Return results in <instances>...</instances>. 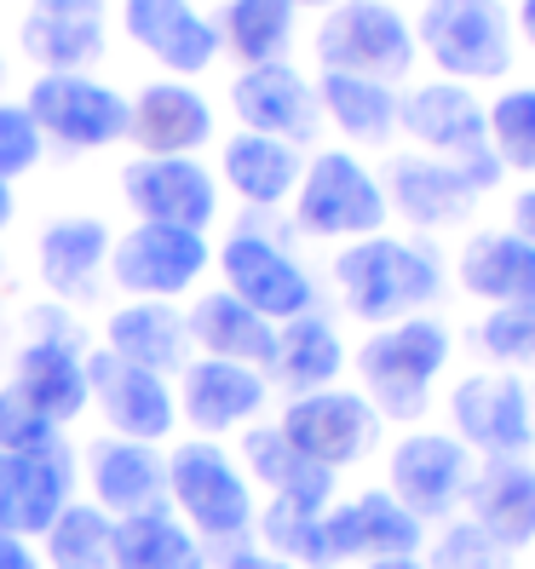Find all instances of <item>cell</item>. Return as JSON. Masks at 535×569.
<instances>
[{
    "instance_id": "6da1fadb",
    "label": "cell",
    "mask_w": 535,
    "mask_h": 569,
    "mask_svg": "<svg viewBox=\"0 0 535 569\" xmlns=\"http://www.w3.org/2000/svg\"><path fill=\"white\" fill-rule=\"evenodd\" d=\"M167 507H174L196 541L214 547H242L248 529L259 518L254 483L242 478V466L230 460L214 438H190L167 455Z\"/></svg>"
},
{
    "instance_id": "7a4b0ae2",
    "label": "cell",
    "mask_w": 535,
    "mask_h": 569,
    "mask_svg": "<svg viewBox=\"0 0 535 569\" xmlns=\"http://www.w3.org/2000/svg\"><path fill=\"white\" fill-rule=\"evenodd\" d=\"M449 362V328L432 317H404L380 333H369L357 351V375L369 391V409L392 420H415L432 397V380Z\"/></svg>"
},
{
    "instance_id": "3957f363",
    "label": "cell",
    "mask_w": 535,
    "mask_h": 569,
    "mask_svg": "<svg viewBox=\"0 0 535 569\" xmlns=\"http://www.w3.org/2000/svg\"><path fill=\"white\" fill-rule=\"evenodd\" d=\"M334 282H340L351 317L386 322V317H404V311L426 306V299L438 293V264L409 242L363 237L334 259Z\"/></svg>"
},
{
    "instance_id": "277c9868",
    "label": "cell",
    "mask_w": 535,
    "mask_h": 569,
    "mask_svg": "<svg viewBox=\"0 0 535 569\" xmlns=\"http://www.w3.org/2000/svg\"><path fill=\"white\" fill-rule=\"evenodd\" d=\"M317 58L328 76L397 81L415 63V36L404 12H392L386 0H340L317 23Z\"/></svg>"
},
{
    "instance_id": "5b68a950",
    "label": "cell",
    "mask_w": 535,
    "mask_h": 569,
    "mask_svg": "<svg viewBox=\"0 0 535 569\" xmlns=\"http://www.w3.org/2000/svg\"><path fill=\"white\" fill-rule=\"evenodd\" d=\"M294 219L311 237H380L386 224V190L375 184V173L346 150H323L306 173H299V196H294Z\"/></svg>"
},
{
    "instance_id": "8992f818",
    "label": "cell",
    "mask_w": 535,
    "mask_h": 569,
    "mask_svg": "<svg viewBox=\"0 0 535 569\" xmlns=\"http://www.w3.org/2000/svg\"><path fill=\"white\" fill-rule=\"evenodd\" d=\"M420 41L444 76L495 81L513 63V23L501 0H426Z\"/></svg>"
},
{
    "instance_id": "52a82bcc",
    "label": "cell",
    "mask_w": 535,
    "mask_h": 569,
    "mask_svg": "<svg viewBox=\"0 0 535 569\" xmlns=\"http://www.w3.org/2000/svg\"><path fill=\"white\" fill-rule=\"evenodd\" d=\"M121 202L139 213V224L202 237L219 213V179L196 156H132L121 167Z\"/></svg>"
},
{
    "instance_id": "ba28073f",
    "label": "cell",
    "mask_w": 535,
    "mask_h": 569,
    "mask_svg": "<svg viewBox=\"0 0 535 569\" xmlns=\"http://www.w3.org/2000/svg\"><path fill=\"white\" fill-rule=\"evenodd\" d=\"M208 237L196 230H167V224H132L127 237L110 242V277L132 299H167L190 293L208 271Z\"/></svg>"
},
{
    "instance_id": "9c48e42d",
    "label": "cell",
    "mask_w": 535,
    "mask_h": 569,
    "mask_svg": "<svg viewBox=\"0 0 535 569\" xmlns=\"http://www.w3.org/2000/svg\"><path fill=\"white\" fill-rule=\"evenodd\" d=\"M23 110L41 127V139H58L63 150H105L127 139V98L92 76H41Z\"/></svg>"
},
{
    "instance_id": "30bf717a",
    "label": "cell",
    "mask_w": 535,
    "mask_h": 569,
    "mask_svg": "<svg viewBox=\"0 0 535 569\" xmlns=\"http://www.w3.org/2000/svg\"><path fill=\"white\" fill-rule=\"evenodd\" d=\"M277 431L306 460L328 466V472H340V466H351V460H363V455L375 449L380 415L369 409V397H363V391L328 386V391L294 397V403L283 409V420H277Z\"/></svg>"
},
{
    "instance_id": "8fae6325",
    "label": "cell",
    "mask_w": 535,
    "mask_h": 569,
    "mask_svg": "<svg viewBox=\"0 0 535 569\" xmlns=\"http://www.w3.org/2000/svg\"><path fill=\"white\" fill-rule=\"evenodd\" d=\"M87 403L105 415L110 438H132V443H161L179 426L174 386L161 375H150V368H132V362L110 357V351L87 357Z\"/></svg>"
},
{
    "instance_id": "7c38bea8",
    "label": "cell",
    "mask_w": 535,
    "mask_h": 569,
    "mask_svg": "<svg viewBox=\"0 0 535 569\" xmlns=\"http://www.w3.org/2000/svg\"><path fill=\"white\" fill-rule=\"evenodd\" d=\"M397 121H404L426 150H438L449 167H460L478 190L495 179V156H489V132H484V110L466 87H415L404 104H397Z\"/></svg>"
},
{
    "instance_id": "4fadbf2b",
    "label": "cell",
    "mask_w": 535,
    "mask_h": 569,
    "mask_svg": "<svg viewBox=\"0 0 535 569\" xmlns=\"http://www.w3.org/2000/svg\"><path fill=\"white\" fill-rule=\"evenodd\" d=\"M76 500V455L70 443L47 449H0V529H12L18 541H41L52 518Z\"/></svg>"
},
{
    "instance_id": "5bb4252c",
    "label": "cell",
    "mask_w": 535,
    "mask_h": 569,
    "mask_svg": "<svg viewBox=\"0 0 535 569\" xmlns=\"http://www.w3.org/2000/svg\"><path fill=\"white\" fill-rule=\"evenodd\" d=\"M219 277H225V293H237L265 322H294V317L311 311V277L299 271V259H288L271 237H259V230L225 237Z\"/></svg>"
},
{
    "instance_id": "9a60e30c",
    "label": "cell",
    "mask_w": 535,
    "mask_h": 569,
    "mask_svg": "<svg viewBox=\"0 0 535 569\" xmlns=\"http://www.w3.org/2000/svg\"><path fill=\"white\" fill-rule=\"evenodd\" d=\"M386 478H392L386 495L409 518L426 523V518H444L466 495V483H473V455H466L460 438H444V431H409V438L392 449Z\"/></svg>"
},
{
    "instance_id": "2e32d148",
    "label": "cell",
    "mask_w": 535,
    "mask_h": 569,
    "mask_svg": "<svg viewBox=\"0 0 535 569\" xmlns=\"http://www.w3.org/2000/svg\"><path fill=\"white\" fill-rule=\"evenodd\" d=\"M265 375L242 362H219V357H196L179 368V420L196 431V438H219V431H237L265 409Z\"/></svg>"
},
{
    "instance_id": "e0dca14e",
    "label": "cell",
    "mask_w": 535,
    "mask_h": 569,
    "mask_svg": "<svg viewBox=\"0 0 535 569\" xmlns=\"http://www.w3.org/2000/svg\"><path fill=\"white\" fill-rule=\"evenodd\" d=\"M449 420L460 431V443H473L495 460H518L535 438L518 375H466L449 397Z\"/></svg>"
},
{
    "instance_id": "ac0fdd59",
    "label": "cell",
    "mask_w": 535,
    "mask_h": 569,
    "mask_svg": "<svg viewBox=\"0 0 535 569\" xmlns=\"http://www.w3.org/2000/svg\"><path fill=\"white\" fill-rule=\"evenodd\" d=\"M230 110L242 116L248 132L283 144L317 139V87L294 70V63H254L230 81Z\"/></svg>"
},
{
    "instance_id": "d6986e66",
    "label": "cell",
    "mask_w": 535,
    "mask_h": 569,
    "mask_svg": "<svg viewBox=\"0 0 535 569\" xmlns=\"http://www.w3.org/2000/svg\"><path fill=\"white\" fill-rule=\"evenodd\" d=\"M87 489L105 518L167 507V455H156V443H132L105 431L98 443H87Z\"/></svg>"
},
{
    "instance_id": "ffe728a7",
    "label": "cell",
    "mask_w": 535,
    "mask_h": 569,
    "mask_svg": "<svg viewBox=\"0 0 535 569\" xmlns=\"http://www.w3.org/2000/svg\"><path fill=\"white\" fill-rule=\"evenodd\" d=\"M121 29L174 76H202L219 58V29L190 0H121Z\"/></svg>"
},
{
    "instance_id": "44dd1931",
    "label": "cell",
    "mask_w": 535,
    "mask_h": 569,
    "mask_svg": "<svg viewBox=\"0 0 535 569\" xmlns=\"http://www.w3.org/2000/svg\"><path fill=\"white\" fill-rule=\"evenodd\" d=\"M420 547V518H409L386 489H369L346 500V507H328L323 512V552L328 563H346V558H415Z\"/></svg>"
},
{
    "instance_id": "7402d4cb",
    "label": "cell",
    "mask_w": 535,
    "mask_h": 569,
    "mask_svg": "<svg viewBox=\"0 0 535 569\" xmlns=\"http://www.w3.org/2000/svg\"><path fill=\"white\" fill-rule=\"evenodd\" d=\"M127 139L139 156H190L214 139V104L185 81H145L127 104Z\"/></svg>"
},
{
    "instance_id": "603a6c76",
    "label": "cell",
    "mask_w": 535,
    "mask_h": 569,
    "mask_svg": "<svg viewBox=\"0 0 535 569\" xmlns=\"http://www.w3.org/2000/svg\"><path fill=\"white\" fill-rule=\"evenodd\" d=\"M58 431L87 415V357L70 346V333H36L12 357V380Z\"/></svg>"
},
{
    "instance_id": "cb8c5ba5",
    "label": "cell",
    "mask_w": 535,
    "mask_h": 569,
    "mask_svg": "<svg viewBox=\"0 0 535 569\" xmlns=\"http://www.w3.org/2000/svg\"><path fill=\"white\" fill-rule=\"evenodd\" d=\"M105 351L132 362V368H150V375H179L190 362V328L185 311H174L167 299H127V306L110 311L105 322Z\"/></svg>"
},
{
    "instance_id": "d4e9b609",
    "label": "cell",
    "mask_w": 535,
    "mask_h": 569,
    "mask_svg": "<svg viewBox=\"0 0 535 569\" xmlns=\"http://www.w3.org/2000/svg\"><path fill=\"white\" fill-rule=\"evenodd\" d=\"M466 507L473 529L489 535L501 552L535 541V466L524 460H489L484 472L466 483Z\"/></svg>"
},
{
    "instance_id": "484cf974",
    "label": "cell",
    "mask_w": 535,
    "mask_h": 569,
    "mask_svg": "<svg viewBox=\"0 0 535 569\" xmlns=\"http://www.w3.org/2000/svg\"><path fill=\"white\" fill-rule=\"evenodd\" d=\"M185 328L190 340L202 346V357H219V362H242V368H271V351H277V322H265L259 311H248L237 293H202L196 306L185 311Z\"/></svg>"
},
{
    "instance_id": "4316f807",
    "label": "cell",
    "mask_w": 535,
    "mask_h": 569,
    "mask_svg": "<svg viewBox=\"0 0 535 569\" xmlns=\"http://www.w3.org/2000/svg\"><path fill=\"white\" fill-rule=\"evenodd\" d=\"M110 259V224L92 219V213H70V219H52L36 242V264H41V282L63 299H87L98 271Z\"/></svg>"
},
{
    "instance_id": "83f0119b",
    "label": "cell",
    "mask_w": 535,
    "mask_h": 569,
    "mask_svg": "<svg viewBox=\"0 0 535 569\" xmlns=\"http://www.w3.org/2000/svg\"><path fill=\"white\" fill-rule=\"evenodd\" d=\"M242 460H248V478L271 489V500H294V507L328 512L334 472L317 466V460H306L277 426H248L242 431Z\"/></svg>"
},
{
    "instance_id": "f1b7e54d",
    "label": "cell",
    "mask_w": 535,
    "mask_h": 569,
    "mask_svg": "<svg viewBox=\"0 0 535 569\" xmlns=\"http://www.w3.org/2000/svg\"><path fill=\"white\" fill-rule=\"evenodd\" d=\"M460 288L489 306H535V242L484 230L460 248Z\"/></svg>"
},
{
    "instance_id": "f546056e",
    "label": "cell",
    "mask_w": 535,
    "mask_h": 569,
    "mask_svg": "<svg viewBox=\"0 0 535 569\" xmlns=\"http://www.w3.org/2000/svg\"><path fill=\"white\" fill-rule=\"evenodd\" d=\"M18 41H23V58H36L47 76H81L87 63L105 58V18L29 7L18 23Z\"/></svg>"
},
{
    "instance_id": "4dcf8cb0",
    "label": "cell",
    "mask_w": 535,
    "mask_h": 569,
    "mask_svg": "<svg viewBox=\"0 0 535 569\" xmlns=\"http://www.w3.org/2000/svg\"><path fill=\"white\" fill-rule=\"evenodd\" d=\"M116 569H208V547L174 507L116 518Z\"/></svg>"
},
{
    "instance_id": "1f68e13d",
    "label": "cell",
    "mask_w": 535,
    "mask_h": 569,
    "mask_svg": "<svg viewBox=\"0 0 535 569\" xmlns=\"http://www.w3.org/2000/svg\"><path fill=\"white\" fill-rule=\"evenodd\" d=\"M219 173H225V184L242 196V202H254V208H277L283 196L299 184V150L294 144H283V139H265V132H237V139L225 144V156H219Z\"/></svg>"
},
{
    "instance_id": "d6a6232c",
    "label": "cell",
    "mask_w": 535,
    "mask_h": 569,
    "mask_svg": "<svg viewBox=\"0 0 535 569\" xmlns=\"http://www.w3.org/2000/svg\"><path fill=\"white\" fill-rule=\"evenodd\" d=\"M473 196H478V184L449 161H432V156H397L392 161V202L415 224H449L473 208Z\"/></svg>"
},
{
    "instance_id": "836d02e7",
    "label": "cell",
    "mask_w": 535,
    "mask_h": 569,
    "mask_svg": "<svg viewBox=\"0 0 535 569\" xmlns=\"http://www.w3.org/2000/svg\"><path fill=\"white\" fill-rule=\"evenodd\" d=\"M340 368H346V346H340V333H334L323 317H294L277 328V351H271V375L294 391V397H306V391H328L334 380H340Z\"/></svg>"
},
{
    "instance_id": "e575fe53",
    "label": "cell",
    "mask_w": 535,
    "mask_h": 569,
    "mask_svg": "<svg viewBox=\"0 0 535 569\" xmlns=\"http://www.w3.org/2000/svg\"><path fill=\"white\" fill-rule=\"evenodd\" d=\"M41 569H116V518L92 500H70L41 535Z\"/></svg>"
},
{
    "instance_id": "d590c367",
    "label": "cell",
    "mask_w": 535,
    "mask_h": 569,
    "mask_svg": "<svg viewBox=\"0 0 535 569\" xmlns=\"http://www.w3.org/2000/svg\"><path fill=\"white\" fill-rule=\"evenodd\" d=\"M219 29V47H230L248 70L254 63H283L294 41V0H230Z\"/></svg>"
},
{
    "instance_id": "8d00e7d4",
    "label": "cell",
    "mask_w": 535,
    "mask_h": 569,
    "mask_svg": "<svg viewBox=\"0 0 535 569\" xmlns=\"http://www.w3.org/2000/svg\"><path fill=\"white\" fill-rule=\"evenodd\" d=\"M317 104L334 116V127L351 132V139L363 144H380L392 139V127H397V98L386 81H363V76H328L317 81Z\"/></svg>"
},
{
    "instance_id": "74e56055",
    "label": "cell",
    "mask_w": 535,
    "mask_h": 569,
    "mask_svg": "<svg viewBox=\"0 0 535 569\" xmlns=\"http://www.w3.org/2000/svg\"><path fill=\"white\" fill-rule=\"evenodd\" d=\"M489 132V156L518 167V173H535V87H513L495 98V110L484 116Z\"/></svg>"
},
{
    "instance_id": "f35d334b",
    "label": "cell",
    "mask_w": 535,
    "mask_h": 569,
    "mask_svg": "<svg viewBox=\"0 0 535 569\" xmlns=\"http://www.w3.org/2000/svg\"><path fill=\"white\" fill-rule=\"evenodd\" d=\"M63 431L29 403V397L18 391V386H0V449H47V443H58Z\"/></svg>"
},
{
    "instance_id": "ab89813d",
    "label": "cell",
    "mask_w": 535,
    "mask_h": 569,
    "mask_svg": "<svg viewBox=\"0 0 535 569\" xmlns=\"http://www.w3.org/2000/svg\"><path fill=\"white\" fill-rule=\"evenodd\" d=\"M484 351L501 357V362H524L535 357V306H495L484 317Z\"/></svg>"
},
{
    "instance_id": "60d3db41",
    "label": "cell",
    "mask_w": 535,
    "mask_h": 569,
    "mask_svg": "<svg viewBox=\"0 0 535 569\" xmlns=\"http://www.w3.org/2000/svg\"><path fill=\"white\" fill-rule=\"evenodd\" d=\"M41 161V127L29 121L23 104H0V179H18Z\"/></svg>"
},
{
    "instance_id": "b9f144b4",
    "label": "cell",
    "mask_w": 535,
    "mask_h": 569,
    "mask_svg": "<svg viewBox=\"0 0 535 569\" xmlns=\"http://www.w3.org/2000/svg\"><path fill=\"white\" fill-rule=\"evenodd\" d=\"M426 569H501V547L489 541V535H478L473 523H455V529L438 535Z\"/></svg>"
},
{
    "instance_id": "7bdbcfd3",
    "label": "cell",
    "mask_w": 535,
    "mask_h": 569,
    "mask_svg": "<svg viewBox=\"0 0 535 569\" xmlns=\"http://www.w3.org/2000/svg\"><path fill=\"white\" fill-rule=\"evenodd\" d=\"M0 569H41L36 541H18L12 529H0Z\"/></svg>"
},
{
    "instance_id": "ee69618b",
    "label": "cell",
    "mask_w": 535,
    "mask_h": 569,
    "mask_svg": "<svg viewBox=\"0 0 535 569\" xmlns=\"http://www.w3.org/2000/svg\"><path fill=\"white\" fill-rule=\"evenodd\" d=\"M225 569H294V563H283V558H271V552H259V547H237L225 558Z\"/></svg>"
},
{
    "instance_id": "f6af8a7d",
    "label": "cell",
    "mask_w": 535,
    "mask_h": 569,
    "mask_svg": "<svg viewBox=\"0 0 535 569\" xmlns=\"http://www.w3.org/2000/svg\"><path fill=\"white\" fill-rule=\"evenodd\" d=\"M513 237H524V242H535V190H524L518 202H513Z\"/></svg>"
},
{
    "instance_id": "bcb514c9",
    "label": "cell",
    "mask_w": 535,
    "mask_h": 569,
    "mask_svg": "<svg viewBox=\"0 0 535 569\" xmlns=\"http://www.w3.org/2000/svg\"><path fill=\"white\" fill-rule=\"evenodd\" d=\"M36 7H52V12H105V0H36Z\"/></svg>"
},
{
    "instance_id": "7dc6e473",
    "label": "cell",
    "mask_w": 535,
    "mask_h": 569,
    "mask_svg": "<svg viewBox=\"0 0 535 569\" xmlns=\"http://www.w3.org/2000/svg\"><path fill=\"white\" fill-rule=\"evenodd\" d=\"M363 569H426L420 558H375V563H363Z\"/></svg>"
},
{
    "instance_id": "c3c4849f",
    "label": "cell",
    "mask_w": 535,
    "mask_h": 569,
    "mask_svg": "<svg viewBox=\"0 0 535 569\" xmlns=\"http://www.w3.org/2000/svg\"><path fill=\"white\" fill-rule=\"evenodd\" d=\"M7 224H12V184L0 179V230H7Z\"/></svg>"
},
{
    "instance_id": "681fc988",
    "label": "cell",
    "mask_w": 535,
    "mask_h": 569,
    "mask_svg": "<svg viewBox=\"0 0 535 569\" xmlns=\"http://www.w3.org/2000/svg\"><path fill=\"white\" fill-rule=\"evenodd\" d=\"M518 23H524V36L535 41V0H524V12H518Z\"/></svg>"
},
{
    "instance_id": "f907efd6",
    "label": "cell",
    "mask_w": 535,
    "mask_h": 569,
    "mask_svg": "<svg viewBox=\"0 0 535 569\" xmlns=\"http://www.w3.org/2000/svg\"><path fill=\"white\" fill-rule=\"evenodd\" d=\"M294 7H334V0H294Z\"/></svg>"
},
{
    "instance_id": "816d5d0a",
    "label": "cell",
    "mask_w": 535,
    "mask_h": 569,
    "mask_svg": "<svg viewBox=\"0 0 535 569\" xmlns=\"http://www.w3.org/2000/svg\"><path fill=\"white\" fill-rule=\"evenodd\" d=\"M0 70H7V63H0Z\"/></svg>"
}]
</instances>
